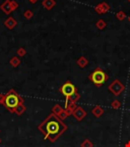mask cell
<instances>
[{"mask_svg":"<svg viewBox=\"0 0 130 147\" xmlns=\"http://www.w3.org/2000/svg\"><path fill=\"white\" fill-rule=\"evenodd\" d=\"M5 96H6V94H2V93H0V104H1V105H4Z\"/></svg>","mask_w":130,"mask_h":147,"instance_id":"obj_20","label":"cell"},{"mask_svg":"<svg viewBox=\"0 0 130 147\" xmlns=\"http://www.w3.org/2000/svg\"><path fill=\"white\" fill-rule=\"evenodd\" d=\"M77 64L79 65L80 67H85V65L87 64V59L85 57V56H81V57L78 58L77 60Z\"/></svg>","mask_w":130,"mask_h":147,"instance_id":"obj_13","label":"cell"},{"mask_svg":"<svg viewBox=\"0 0 130 147\" xmlns=\"http://www.w3.org/2000/svg\"><path fill=\"white\" fill-rule=\"evenodd\" d=\"M25 109H27V108H25V104L19 103L15 108H14V113H15V115H21L25 111Z\"/></svg>","mask_w":130,"mask_h":147,"instance_id":"obj_10","label":"cell"},{"mask_svg":"<svg viewBox=\"0 0 130 147\" xmlns=\"http://www.w3.org/2000/svg\"><path fill=\"white\" fill-rule=\"evenodd\" d=\"M23 16L29 20V18H31L33 16V12L30 11V10H27V11H25V13H23Z\"/></svg>","mask_w":130,"mask_h":147,"instance_id":"obj_19","label":"cell"},{"mask_svg":"<svg viewBox=\"0 0 130 147\" xmlns=\"http://www.w3.org/2000/svg\"><path fill=\"white\" fill-rule=\"evenodd\" d=\"M111 107H112L113 109H119V108L121 107V102L116 99V100H114L112 103H111Z\"/></svg>","mask_w":130,"mask_h":147,"instance_id":"obj_16","label":"cell"},{"mask_svg":"<svg viewBox=\"0 0 130 147\" xmlns=\"http://www.w3.org/2000/svg\"><path fill=\"white\" fill-rule=\"evenodd\" d=\"M80 147H94V143L91 142L89 139H85L80 143Z\"/></svg>","mask_w":130,"mask_h":147,"instance_id":"obj_14","label":"cell"},{"mask_svg":"<svg viewBox=\"0 0 130 147\" xmlns=\"http://www.w3.org/2000/svg\"><path fill=\"white\" fill-rule=\"evenodd\" d=\"M89 79L94 83L97 87H101L108 80V75L101 69H96L89 75Z\"/></svg>","mask_w":130,"mask_h":147,"instance_id":"obj_3","label":"cell"},{"mask_svg":"<svg viewBox=\"0 0 130 147\" xmlns=\"http://www.w3.org/2000/svg\"><path fill=\"white\" fill-rule=\"evenodd\" d=\"M9 64H10L12 67H17L18 65L21 64V59H19L17 56H13L11 59L9 60Z\"/></svg>","mask_w":130,"mask_h":147,"instance_id":"obj_12","label":"cell"},{"mask_svg":"<svg viewBox=\"0 0 130 147\" xmlns=\"http://www.w3.org/2000/svg\"><path fill=\"white\" fill-rule=\"evenodd\" d=\"M23 101H25L23 98L17 94V92H16L15 90L10 89L8 91V93H6V96H5L4 106L8 111L13 113L14 108L19 103H23Z\"/></svg>","mask_w":130,"mask_h":147,"instance_id":"obj_2","label":"cell"},{"mask_svg":"<svg viewBox=\"0 0 130 147\" xmlns=\"http://www.w3.org/2000/svg\"><path fill=\"white\" fill-rule=\"evenodd\" d=\"M63 110L64 109L62 108L61 105H59V104H56V105H54L52 107V113H53V115H57V117H59Z\"/></svg>","mask_w":130,"mask_h":147,"instance_id":"obj_11","label":"cell"},{"mask_svg":"<svg viewBox=\"0 0 130 147\" xmlns=\"http://www.w3.org/2000/svg\"><path fill=\"white\" fill-rule=\"evenodd\" d=\"M79 98H80V95L78 94L77 92H75L74 94L72 95V96L69 98V102H72V103H76L78 100H79Z\"/></svg>","mask_w":130,"mask_h":147,"instance_id":"obj_15","label":"cell"},{"mask_svg":"<svg viewBox=\"0 0 130 147\" xmlns=\"http://www.w3.org/2000/svg\"><path fill=\"white\" fill-rule=\"evenodd\" d=\"M124 147H130V141H128L127 143H125V145H124Z\"/></svg>","mask_w":130,"mask_h":147,"instance_id":"obj_21","label":"cell"},{"mask_svg":"<svg viewBox=\"0 0 130 147\" xmlns=\"http://www.w3.org/2000/svg\"><path fill=\"white\" fill-rule=\"evenodd\" d=\"M38 129L44 135L45 140H49L53 143L66 131L67 126L57 115L51 113L38 126Z\"/></svg>","mask_w":130,"mask_h":147,"instance_id":"obj_1","label":"cell"},{"mask_svg":"<svg viewBox=\"0 0 130 147\" xmlns=\"http://www.w3.org/2000/svg\"><path fill=\"white\" fill-rule=\"evenodd\" d=\"M60 92L65 96V99H66L65 100V107H66L69 103V98L76 92V87L70 82H67L64 85H62V87L60 88Z\"/></svg>","mask_w":130,"mask_h":147,"instance_id":"obj_4","label":"cell"},{"mask_svg":"<svg viewBox=\"0 0 130 147\" xmlns=\"http://www.w3.org/2000/svg\"><path fill=\"white\" fill-rule=\"evenodd\" d=\"M30 1H31V2H32V3H35V2H36V1H37V0H30Z\"/></svg>","mask_w":130,"mask_h":147,"instance_id":"obj_22","label":"cell"},{"mask_svg":"<svg viewBox=\"0 0 130 147\" xmlns=\"http://www.w3.org/2000/svg\"><path fill=\"white\" fill-rule=\"evenodd\" d=\"M25 53H27V51H25V48H18L17 51H16V54H17V56H21V57L25 56Z\"/></svg>","mask_w":130,"mask_h":147,"instance_id":"obj_18","label":"cell"},{"mask_svg":"<svg viewBox=\"0 0 130 147\" xmlns=\"http://www.w3.org/2000/svg\"><path fill=\"white\" fill-rule=\"evenodd\" d=\"M109 90L112 94L115 95V96H119V95H121L124 90H125V86L122 84L121 81L115 80L114 82H112L109 85Z\"/></svg>","mask_w":130,"mask_h":147,"instance_id":"obj_5","label":"cell"},{"mask_svg":"<svg viewBox=\"0 0 130 147\" xmlns=\"http://www.w3.org/2000/svg\"><path fill=\"white\" fill-rule=\"evenodd\" d=\"M4 25L8 30H12V29H14V28L16 27L17 23H16V21L12 18V16H9V18H7L6 20H5Z\"/></svg>","mask_w":130,"mask_h":147,"instance_id":"obj_8","label":"cell"},{"mask_svg":"<svg viewBox=\"0 0 130 147\" xmlns=\"http://www.w3.org/2000/svg\"><path fill=\"white\" fill-rule=\"evenodd\" d=\"M53 4H54V2H53L52 0H45V1L43 2V5H44V6H45L47 9H50V8H51V6H52Z\"/></svg>","mask_w":130,"mask_h":147,"instance_id":"obj_17","label":"cell"},{"mask_svg":"<svg viewBox=\"0 0 130 147\" xmlns=\"http://www.w3.org/2000/svg\"><path fill=\"white\" fill-rule=\"evenodd\" d=\"M0 143H1V139H0Z\"/></svg>","mask_w":130,"mask_h":147,"instance_id":"obj_23","label":"cell"},{"mask_svg":"<svg viewBox=\"0 0 130 147\" xmlns=\"http://www.w3.org/2000/svg\"><path fill=\"white\" fill-rule=\"evenodd\" d=\"M0 132H1V131H0Z\"/></svg>","mask_w":130,"mask_h":147,"instance_id":"obj_24","label":"cell"},{"mask_svg":"<svg viewBox=\"0 0 130 147\" xmlns=\"http://www.w3.org/2000/svg\"><path fill=\"white\" fill-rule=\"evenodd\" d=\"M91 113L96 117H101L104 115V109H103V107H101V106H95V107L91 109Z\"/></svg>","mask_w":130,"mask_h":147,"instance_id":"obj_9","label":"cell"},{"mask_svg":"<svg viewBox=\"0 0 130 147\" xmlns=\"http://www.w3.org/2000/svg\"><path fill=\"white\" fill-rule=\"evenodd\" d=\"M72 115L75 117L76 121L80 122V121H82V119L87 117V111L82 107H80V106H76V108L74 109V111H73Z\"/></svg>","mask_w":130,"mask_h":147,"instance_id":"obj_6","label":"cell"},{"mask_svg":"<svg viewBox=\"0 0 130 147\" xmlns=\"http://www.w3.org/2000/svg\"><path fill=\"white\" fill-rule=\"evenodd\" d=\"M0 9L6 14H9L11 11H13V9H12L11 6V1L10 0H5L4 2L0 5Z\"/></svg>","mask_w":130,"mask_h":147,"instance_id":"obj_7","label":"cell"}]
</instances>
